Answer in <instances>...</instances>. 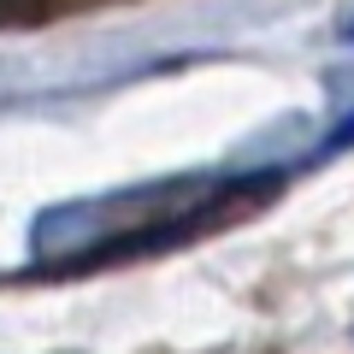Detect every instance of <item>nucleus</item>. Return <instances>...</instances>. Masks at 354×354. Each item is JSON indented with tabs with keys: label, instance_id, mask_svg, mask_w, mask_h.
<instances>
[{
	"label": "nucleus",
	"instance_id": "obj_1",
	"mask_svg": "<svg viewBox=\"0 0 354 354\" xmlns=\"http://www.w3.org/2000/svg\"><path fill=\"white\" fill-rule=\"evenodd\" d=\"M342 148H354V106H348V118H342V124L319 142V153H342Z\"/></svg>",
	"mask_w": 354,
	"mask_h": 354
},
{
	"label": "nucleus",
	"instance_id": "obj_2",
	"mask_svg": "<svg viewBox=\"0 0 354 354\" xmlns=\"http://www.w3.org/2000/svg\"><path fill=\"white\" fill-rule=\"evenodd\" d=\"M348 41H354V18H348Z\"/></svg>",
	"mask_w": 354,
	"mask_h": 354
}]
</instances>
